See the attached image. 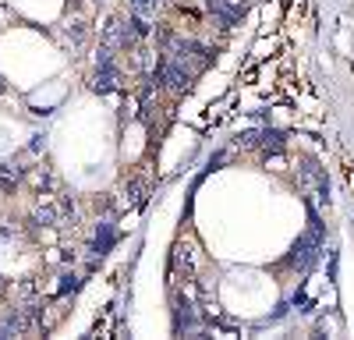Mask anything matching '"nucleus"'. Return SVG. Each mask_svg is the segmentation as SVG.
Masks as SVG:
<instances>
[{
	"instance_id": "obj_1",
	"label": "nucleus",
	"mask_w": 354,
	"mask_h": 340,
	"mask_svg": "<svg viewBox=\"0 0 354 340\" xmlns=\"http://www.w3.org/2000/svg\"><path fill=\"white\" fill-rule=\"evenodd\" d=\"M163 57H170V61H177L181 68H188L192 75H202L205 68L213 64V50H209V46H202V43H195V39H177V36H174V43L163 50Z\"/></svg>"
},
{
	"instance_id": "obj_2",
	"label": "nucleus",
	"mask_w": 354,
	"mask_h": 340,
	"mask_svg": "<svg viewBox=\"0 0 354 340\" xmlns=\"http://www.w3.org/2000/svg\"><path fill=\"white\" fill-rule=\"evenodd\" d=\"M192 71L188 68H181L177 61H170V57H163L160 61V68H156V75H153V82L156 85H163V89H170V93H185L188 85H192Z\"/></svg>"
},
{
	"instance_id": "obj_3",
	"label": "nucleus",
	"mask_w": 354,
	"mask_h": 340,
	"mask_svg": "<svg viewBox=\"0 0 354 340\" xmlns=\"http://www.w3.org/2000/svg\"><path fill=\"white\" fill-rule=\"evenodd\" d=\"M117 82H121V68L113 64V50L103 46L100 61H96V75H93V89L96 93H110V89H117Z\"/></svg>"
},
{
	"instance_id": "obj_4",
	"label": "nucleus",
	"mask_w": 354,
	"mask_h": 340,
	"mask_svg": "<svg viewBox=\"0 0 354 340\" xmlns=\"http://www.w3.org/2000/svg\"><path fill=\"white\" fill-rule=\"evenodd\" d=\"M319 245H322V241H319V234L301 238L298 245L290 248V259H287V263H290V266H298V270H308V266L315 263V255H319Z\"/></svg>"
},
{
	"instance_id": "obj_5",
	"label": "nucleus",
	"mask_w": 354,
	"mask_h": 340,
	"mask_svg": "<svg viewBox=\"0 0 354 340\" xmlns=\"http://www.w3.org/2000/svg\"><path fill=\"white\" fill-rule=\"evenodd\" d=\"M245 146H262V149H283V131H259V135H245Z\"/></svg>"
},
{
	"instance_id": "obj_6",
	"label": "nucleus",
	"mask_w": 354,
	"mask_h": 340,
	"mask_svg": "<svg viewBox=\"0 0 354 340\" xmlns=\"http://www.w3.org/2000/svg\"><path fill=\"white\" fill-rule=\"evenodd\" d=\"M113 241H117V231H113V227L110 223H100V231H96V241H93V252L100 255V259H103V255L113 248Z\"/></svg>"
},
{
	"instance_id": "obj_7",
	"label": "nucleus",
	"mask_w": 354,
	"mask_h": 340,
	"mask_svg": "<svg viewBox=\"0 0 354 340\" xmlns=\"http://www.w3.org/2000/svg\"><path fill=\"white\" fill-rule=\"evenodd\" d=\"M192 326H195V312H192L188 305H181V301H177V316H174V330L181 333V330H192Z\"/></svg>"
},
{
	"instance_id": "obj_8",
	"label": "nucleus",
	"mask_w": 354,
	"mask_h": 340,
	"mask_svg": "<svg viewBox=\"0 0 354 340\" xmlns=\"http://www.w3.org/2000/svg\"><path fill=\"white\" fill-rule=\"evenodd\" d=\"M156 8H160V0H131V15H142V18L156 15Z\"/></svg>"
},
{
	"instance_id": "obj_9",
	"label": "nucleus",
	"mask_w": 354,
	"mask_h": 340,
	"mask_svg": "<svg viewBox=\"0 0 354 340\" xmlns=\"http://www.w3.org/2000/svg\"><path fill=\"white\" fill-rule=\"evenodd\" d=\"M15 181H18V174H15V167L8 170L4 163H0V188H4V191H15Z\"/></svg>"
},
{
	"instance_id": "obj_10",
	"label": "nucleus",
	"mask_w": 354,
	"mask_h": 340,
	"mask_svg": "<svg viewBox=\"0 0 354 340\" xmlns=\"http://www.w3.org/2000/svg\"><path fill=\"white\" fill-rule=\"evenodd\" d=\"M68 291H78V276H75V273L61 276V287H57V294H68Z\"/></svg>"
},
{
	"instance_id": "obj_11",
	"label": "nucleus",
	"mask_w": 354,
	"mask_h": 340,
	"mask_svg": "<svg viewBox=\"0 0 354 340\" xmlns=\"http://www.w3.org/2000/svg\"><path fill=\"white\" fill-rule=\"evenodd\" d=\"M4 89H8V85H4V78H0V93H4Z\"/></svg>"
}]
</instances>
